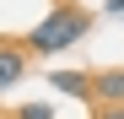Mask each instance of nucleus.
Here are the masks:
<instances>
[{"mask_svg": "<svg viewBox=\"0 0 124 119\" xmlns=\"http://www.w3.org/2000/svg\"><path fill=\"white\" fill-rule=\"evenodd\" d=\"M97 119H124V108H97Z\"/></svg>", "mask_w": 124, "mask_h": 119, "instance_id": "obj_6", "label": "nucleus"}, {"mask_svg": "<svg viewBox=\"0 0 124 119\" xmlns=\"http://www.w3.org/2000/svg\"><path fill=\"white\" fill-rule=\"evenodd\" d=\"M49 81H54V92H65V97H92V70H54Z\"/></svg>", "mask_w": 124, "mask_h": 119, "instance_id": "obj_4", "label": "nucleus"}, {"mask_svg": "<svg viewBox=\"0 0 124 119\" xmlns=\"http://www.w3.org/2000/svg\"><path fill=\"white\" fill-rule=\"evenodd\" d=\"M86 27H92V16L81 11V6H59V11H49L43 22L27 33V54H59V49L81 43Z\"/></svg>", "mask_w": 124, "mask_h": 119, "instance_id": "obj_1", "label": "nucleus"}, {"mask_svg": "<svg viewBox=\"0 0 124 119\" xmlns=\"http://www.w3.org/2000/svg\"><path fill=\"white\" fill-rule=\"evenodd\" d=\"M108 16H124V0H108Z\"/></svg>", "mask_w": 124, "mask_h": 119, "instance_id": "obj_7", "label": "nucleus"}, {"mask_svg": "<svg viewBox=\"0 0 124 119\" xmlns=\"http://www.w3.org/2000/svg\"><path fill=\"white\" fill-rule=\"evenodd\" d=\"M92 97L97 108H124V70H92Z\"/></svg>", "mask_w": 124, "mask_h": 119, "instance_id": "obj_2", "label": "nucleus"}, {"mask_svg": "<svg viewBox=\"0 0 124 119\" xmlns=\"http://www.w3.org/2000/svg\"><path fill=\"white\" fill-rule=\"evenodd\" d=\"M16 119H54V114H49L43 103H27V108H22V114H16Z\"/></svg>", "mask_w": 124, "mask_h": 119, "instance_id": "obj_5", "label": "nucleus"}, {"mask_svg": "<svg viewBox=\"0 0 124 119\" xmlns=\"http://www.w3.org/2000/svg\"><path fill=\"white\" fill-rule=\"evenodd\" d=\"M22 76H27V49H11V43H0V92H11Z\"/></svg>", "mask_w": 124, "mask_h": 119, "instance_id": "obj_3", "label": "nucleus"}]
</instances>
